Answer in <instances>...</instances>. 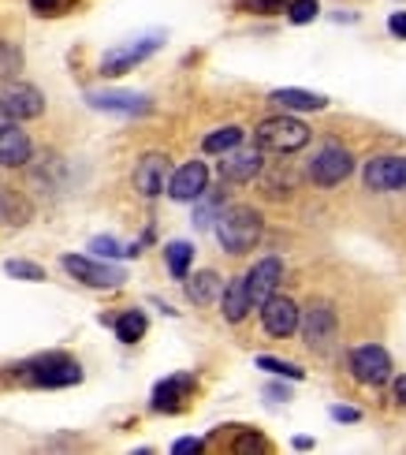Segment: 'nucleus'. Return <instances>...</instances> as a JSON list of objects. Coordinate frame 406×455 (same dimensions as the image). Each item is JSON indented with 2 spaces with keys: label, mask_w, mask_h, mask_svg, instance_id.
Listing matches in <instances>:
<instances>
[{
  "label": "nucleus",
  "mask_w": 406,
  "mask_h": 455,
  "mask_svg": "<svg viewBox=\"0 0 406 455\" xmlns=\"http://www.w3.org/2000/svg\"><path fill=\"white\" fill-rule=\"evenodd\" d=\"M12 377H19L23 385H34V388H68L83 381V366L71 355L52 351V355H37L30 363L12 366Z\"/></svg>",
  "instance_id": "obj_1"
},
{
  "label": "nucleus",
  "mask_w": 406,
  "mask_h": 455,
  "mask_svg": "<svg viewBox=\"0 0 406 455\" xmlns=\"http://www.w3.org/2000/svg\"><path fill=\"white\" fill-rule=\"evenodd\" d=\"M261 232H265V220L254 205H227V210H220V217H217V239L227 254L254 251Z\"/></svg>",
  "instance_id": "obj_2"
},
{
  "label": "nucleus",
  "mask_w": 406,
  "mask_h": 455,
  "mask_svg": "<svg viewBox=\"0 0 406 455\" xmlns=\"http://www.w3.org/2000/svg\"><path fill=\"white\" fill-rule=\"evenodd\" d=\"M254 142L261 154H299L309 142V127L295 116H273L254 127Z\"/></svg>",
  "instance_id": "obj_3"
},
{
  "label": "nucleus",
  "mask_w": 406,
  "mask_h": 455,
  "mask_svg": "<svg viewBox=\"0 0 406 455\" xmlns=\"http://www.w3.org/2000/svg\"><path fill=\"white\" fill-rule=\"evenodd\" d=\"M351 172H354L351 149H343L336 142L321 146L317 154H314V161H309V180H314L317 187H336V183H343Z\"/></svg>",
  "instance_id": "obj_4"
},
{
  "label": "nucleus",
  "mask_w": 406,
  "mask_h": 455,
  "mask_svg": "<svg viewBox=\"0 0 406 455\" xmlns=\"http://www.w3.org/2000/svg\"><path fill=\"white\" fill-rule=\"evenodd\" d=\"M64 269L79 280V283H86V288H101V291H108V288H120V283L127 280V273L123 269H115V265H108V261H98V258H83V254H64Z\"/></svg>",
  "instance_id": "obj_5"
},
{
  "label": "nucleus",
  "mask_w": 406,
  "mask_h": 455,
  "mask_svg": "<svg viewBox=\"0 0 406 455\" xmlns=\"http://www.w3.org/2000/svg\"><path fill=\"white\" fill-rule=\"evenodd\" d=\"M161 45H164V34H146V37H134V42H123V45H115V49H108L101 56V71L105 75H123L134 64L149 60V56L157 52Z\"/></svg>",
  "instance_id": "obj_6"
},
{
  "label": "nucleus",
  "mask_w": 406,
  "mask_h": 455,
  "mask_svg": "<svg viewBox=\"0 0 406 455\" xmlns=\"http://www.w3.org/2000/svg\"><path fill=\"white\" fill-rule=\"evenodd\" d=\"M351 373H354L358 385L377 388L384 381H392V355L380 344H362L351 351Z\"/></svg>",
  "instance_id": "obj_7"
},
{
  "label": "nucleus",
  "mask_w": 406,
  "mask_h": 455,
  "mask_svg": "<svg viewBox=\"0 0 406 455\" xmlns=\"http://www.w3.org/2000/svg\"><path fill=\"white\" fill-rule=\"evenodd\" d=\"M86 105L98 112H115V116H146V112H153L149 93H134V90H90Z\"/></svg>",
  "instance_id": "obj_8"
},
{
  "label": "nucleus",
  "mask_w": 406,
  "mask_h": 455,
  "mask_svg": "<svg viewBox=\"0 0 406 455\" xmlns=\"http://www.w3.org/2000/svg\"><path fill=\"white\" fill-rule=\"evenodd\" d=\"M299 329H302L309 347L324 351L336 339V310H332V302H309L306 314H299Z\"/></svg>",
  "instance_id": "obj_9"
},
{
  "label": "nucleus",
  "mask_w": 406,
  "mask_h": 455,
  "mask_svg": "<svg viewBox=\"0 0 406 455\" xmlns=\"http://www.w3.org/2000/svg\"><path fill=\"white\" fill-rule=\"evenodd\" d=\"M299 307L291 299H280V295H268L261 302V325L268 336H276V339H287L291 332H299Z\"/></svg>",
  "instance_id": "obj_10"
},
{
  "label": "nucleus",
  "mask_w": 406,
  "mask_h": 455,
  "mask_svg": "<svg viewBox=\"0 0 406 455\" xmlns=\"http://www.w3.org/2000/svg\"><path fill=\"white\" fill-rule=\"evenodd\" d=\"M243 280H246L250 307H261V302H265L268 295H276V288H280V280H283V261H280V258H261Z\"/></svg>",
  "instance_id": "obj_11"
},
{
  "label": "nucleus",
  "mask_w": 406,
  "mask_h": 455,
  "mask_svg": "<svg viewBox=\"0 0 406 455\" xmlns=\"http://www.w3.org/2000/svg\"><path fill=\"white\" fill-rule=\"evenodd\" d=\"M365 187L370 191H402L406 187V157H373L365 164Z\"/></svg>",
  "instance_id": "obj_12"
},
{
  "label": "nucleus",
  "mask_w": 406,
  "mask_h": 455,
  "mask_svg": "<svg viewBox=\"0 0 406 455\" xmlns=\"http://www.w3.org/2000/svg\"><path fill=\"white\" fill-rule=\"evenodd\" d=\"M209 191V168L205 161H187L176 176L168 180V195L176 202H198Z\"/></svg>",
  "instance_id": "obj_13"
},
{
  "label": "nucleus",
  "mask_w": 406,
  "mask_h": 455,
  "mask_svg": "<svg viewBox=\"0 0 406 455\" xmlns=\"http://www.w3.org/2000/svg\"><path fill=\"white\" fill-rule=\"evenodd\" d=\"M0 101H4V108H8L12 120H37V116L45 112L42 90H34V86H27V83H12L4 93H0Z\"/></svg>",
  "instance_id": "obj_14"
},
{
  "label": "nucleus",
  "mask_w": 406,
  "mask_h": 455,
  "mask_svg": "<svg viewBox=\"0 0 406 455\" xmlns=\"http://www.w3.org/2000/svg\"><path fill=\"white\" fill-rule=\"evenodd\" d=\"M190 388H195V377L190 373H171L157 388H153L149 407L161 411V414H176V411H183V400L190 395Z\"/></svg>",
  "instance_id": "obj_15"
},
{
  "label": "nucleus",
  "mask_w": 406,
  "mask_h": 455,
  "mask_svg": "<svg viewBox=\"0 0 406 455\" xmlns=\"http://www.w3.org/2000/svg\"><path fill=\"white\" fill-rule=\"evenodd\" d=\"M168 180V157L164 154H146L139 164H134V191L142 198H157L164 191Z\"/></svg>",
  "instance_id": "obj_16"
},
{
  "label": "nucleus",
  "mask_w": 406,
  "mask_h": 455,
  "mask_svg": "<svg viewBox=\"0 0 406 455\" xmlns=\"http://www.w3.org/2000/svg\"><path fill=\"white\" fill-rule=\"evenodd\" d=\"M261 172V149H227L220 161V180L224 183H250Z\"/></svg>",
  "instance_id": "obj_17"
},
{
  "label": "nucleus",
  "mask_w": 406,
  "mask_h": 455,
  "mask_svg": "<svg viewBox=\"0 0 406 455\" xmlns=\"http://www.w3.org/2000/svg\"><path fill=\"white\" fill-rule=\"evenodd\" d=\"M34 154V146L27 139V131H19L15 120L8 127H0V164H8V168H19V164H27Z\"/></svg>",
  "instance_id": "obj_18"
},
{
  "label": "nucleus",
  "mask_w": 406,
  "mask_h": 455,
  "mask_svg": "<svg viewBox=\"0 0 406 455\" xmlns=\"http://www.w3.org/2000/svg\"><path fill=\"white\" fill-rule=\"evenodd\" d=\"M268 101L280 105L283 112H321L328 105L324 93H314V90H299V86H283V90H273Z\"/></svg>",
  "instance_id": "obj_19"
},
{
  "label": "nucleus",
  "mask_w": 406,
  "mask_h": 455,
  "mask_svg": "<svg viewBox=\"0 0 406 455\" xmlns=\"http://www.w3.org/2000/svg\"><path fill=\"white\" fill-rule=\"evenodd\" d=\"M220 307H224V317L231 321V325H239V321H243L250 310H254V307H250V295H246V280H243V276H235V280H231L227 288L220 291Z\"/></svg>",
  "instance_id": "obj_20"
},
{
  "label": "nucleus",
  "mask_w": 406,
  "mask_h": 455,
  "mask_svg": "<svg viewBox=\"0 0 406 455\" xmlns=\"http://www.w3.org/2000/svg\"><path fill=\"white\" fill-rule=\"evenodd\" d=\"M220 291H224V283H220V276L212 269L195 273L187 280V295H190V302H198V307H209L212 299H220Z\"/></svg>",
  "instance_id": "obj_21"
},
{
  "label": "nucleus",
  "mask_w": 406,
  "mask_h": 455,
  "mask_svg": "<svg viewBox=\"0 0 406 455\" xmlns=\"http://www.w3.org/2000/svg\"><path fill=\"white\" fill-rule=\"evenodd\" d=\"M164 261H168V273L176 280H187L190 276V261H195V246L187 239H176L164 246Z\"/></svg>",
  "instance_id": "obj_22"
},
{
  "label": "nucleus",
  "mask_w": 406,
  "mask_h": 455,
  "mask_svg": "<svg viewBox=\"0 0 406 455\" xmlns=\"http://www.w3.org/2000/svg\"><path fill=\"white\" fill-rule=\"evenodd\" d=\"M146 329H149V321H146L142 310H123V317L115 321V336H120L123 344H139V339L146 336Z\"/></svg>",
  "instance_id": "obj_23"
},
{
  "label": "nucleus",
  "mask_w": 406,
  "mask_h": 455,
  "mask_svg": "<svg viewBox=\"0 0 406 455\" xmlns=\"http://www.w3.org/2000/svg\"><path fill=\"white\" fill-rule=\"evenodd\" d=\"M243 146V127H220V131H212V135H205L202 149L205 154H227V149H235Z\"/></svg>",
  "instance_id": "obj_24"
},
{
  "label": "nucleus",
  "mask_w": 406,
  "mask_h": 455,
  "mask_svg": "<svg viewBox=\"0 0 406 455\" xmlns=\"http://www.w3.org/2000/svg\"><path fill=\"white\" fill-rule=\"evenodd\" d=\"M220 210H224V198L220 195H202L198 198V210H195V228H209L212 220L220 217Z\"/></svg>",
  "instance_id": "obj_25"
},
{
  "label": "nucleus",
  "mask_w": 406,
  "mask_h": 455,
  "mask_svg": "<svg viewBox=\"0 0 406 455\" xmlns=\"http://www.w3.org/2000/svg\"><path fill=\"white\" fill-rule=\"evenodd\" d=\"M317 15H321V4H317V0H287V19H291L295 27L314 23Z\"/></svg>",
  "instance_id": "obj_26"
},
{
  "label": "nucleus",
  "mask_w": 406,
  "mask_h": 455,
  "mask_svg": "<svg viewBox=\"0 0 406 455\" xmlns=\"http://www.w3.org/2000/svg\"><path fill=\"white\" fill-rule=\"evenodd\" d=\"M258 370L276 373V377H291V381H302V377H306V370H299L295 363H283V358H273V355H261L258 358Z\"/></svg>",
  "instance_id": "obj_27"
},
{
  "label": "nucleus",
  "mask_w": 406,
  "mask_h": 455,
  "mask_svg": "<svg viewBox=\"0 0 406 455\" xmlns=\"http://www.w3.org/2000/svg\"><path fill=\"white\" fill-rule=\"evenodd\" d=\"M4 273H8V276H15V280H30V283L45 280V269H42V265L23 261V258H12V261H4Z\"/></svg>",
  "instance_id": "obj_28"
},
{
  "label": "nucleus",
  "mask_w": 406,
  "mask_h": 455,
  "mask_svg": "<svg viewBox=\"0 0 406 455\" xmlns=\"http://www.w3.org/2000/svg\"><path fill=\"white\" fill-rule=\"evenodd\" d=\"M90 251L98 254V258H123V254H139V246H120L112 235H98L90 243Z\"/></svg>",
  "instance_id": "obj_29"
},
{
  "label": "nucleus",
  "mask_w": 406,
  "mask_h": 455,
  "mask_svg": "<svg viewBox=\"0 0 406 455\" xmlns=\"http://www.w3.org/2000/svg\"><path fill=\"white\" fill-rule=\"evenodd\" d=\"M19 68H23V52H19L12 42H0V79H12Z\"/></svg>",
  "instance_id": "obj_30"
},
{
  "label": "nucleus",
  "mask_w": 406,
  "mask_h": 455,
  "mask_svg": "<svg viewBox=\"0 0 406 455\" xmlns=\"http://www.w3.org/2000/svg\"><path fill=\"white\" fill-rule=\"evenodd\" d=\"M246 12H258V15H276L287 8V0H239Z\"/></svg>",
  "instance_id": "obj_31"
},
{
  "label": "nucleus",
  "mask_w": 406,
  "mask_h": 455,
  "mask_svg": "<svg viewBox=\"0 0 406 455\" xmlns=\"http://www.w3.org/2000/svg\"><path fill=\"white\" fill-rule=\"evenodd\" d=\"M235 451H268V441L258 437V433H243V437L235 441Z\"/></svg>",
  "instance_id": "obj_32"
},
{
  "label": "nucleus",
  "mask_w": 406,
  "mask_h": 455,
  "mask_svg": "<svg viewBox=\"0 0 406 455\" xmlns=\"http://www.w3.org/2000/svg\"><path fill=\"white\" fill-rule=\"evenodd\" d=\"M388 30L406 42V12H392V15H388Z\"/></svg>",
  "instance_id": "obj_33"
},
{
  "label": "nucleus",
  "mask_w": 406,
  "mask_h": 455,
  "mask_svg": "<svg viewBox=\"0 0 406 455\" xmlns=\"http://www.w3.org/2000/svg\"><path fill=\"white\" fill-rule=\"evenodd\" d=\"M171 451H176V455H190V451H202V441H198V437H183V441H176V444H171Z\"/></svg>",
  "instance_id": "obj_34"
},
{
  "label": "nucleus",
  "mask_w": 406,
  "mask_h": 455,
  "mask_svg": "<svg viewBox=\"0 0 406 455\" xmlns=\"http://www.w3.org/2000/svg\"><path fill=\"white\" fill-rule=\"evenodd\" d=\"M328 414H332L336 422H358L362 419V411H354V407H332Z\"/></svg>",
  "instance_id": "obj_35"
},
{
  "label": "nucleus",
  "mask_w": 406,
  "mask_h": 455,
  "mask_svg": "<svg viewBox=\"0 0 406 455\" xmlns=\"http://www.w3.org/2000/svg\"><path fill=\"white\" fill-rule=\"evenodd\" d=\"M30 8L42 12V15H52L56 8H60V0H30Z\"/></svg>",
  "instance_id": "obj_36"
},
{
  "label": "nucleus",
  "mask_w": 406,
  "mask_h": 455,
  "mask_svg": "<svg viewBox=\"0 0 406 455\" xmlns=\"http://www.w3.org/2000/svg\"><path fill=\"white\" fill-rule=\"evenodd\" d=\"M265 395H268V400H276V403H280V400H291V392L280 388V385H268V388H265Z\"/></svg>",
  "instance_id": "obj_37"
},
{
  "label": "nucleus",
  "mask_w": 406,
  "mask_h": 455,
  "mask_svg": "<svg viewBox=\"0 0 406 455\" xmlns=\"http://www.w3.org/2000/svg\"><path fill=\"white\" fill-rule=\"evenodd\" d=\"M395 400L406 407V377H399V381H395Z\"/></svg>",
  "instance_id": "obj_38"
},
{
  "label": "nucleus",
  "mask_w": 406,
  "mask_h": 455,
  "mask_svg": "<svg viewBox=\"0 0 406 455\" xmlns=\"http://www.w3.org/2000/svg\"><path fill=\"white\" fill-rule=\"evenodd\" d=\"M12 124V116H8V108H4V101H0V127H8Z\"/></svg>",
  "instance_id": "obj_39"
}]
</instances>
